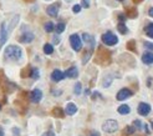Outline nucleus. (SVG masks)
Wrapping results in <instances>:
<instances>
[{
	"label": "nucleus",
	"mask_w": 153,
	"mask_h": 136,
	"mask_svg": "<svg viewBox=\"0 0 153 136\" xmlns=\"http://www.w3.org/2000/svg\"><path fill=\"white\" fill-rule=\"evenodd\" d=\"M6 39H8V31H6V24L3 23L1 26H0V46H3L5 42H6Z\"/></svg>",
	"instance_id": "nucleus-8"
},
{
	"label": "nucleus",
	"mask_w": 153,
	"mask_h": 136,
	"mask_svg": "<svg viewBox=\"0 0 153 136\" xmlns=\"http://www.w3.org/2000/svg\"><path fill=\"white\" fill-rule=\"evenodd\" d=\"M52 115L55 117H64L65 114H64V111H62L61 107H54L52 109Z\"/></svg>",
	"instance_id": "nucleus-16"
},
{
	"label": "nucleus",
	"mask_w": 153,
	"mask_h": 136,
	"mask_svg": "<svg viewBox=\"0 0 153 136\" xmlns=\"http://www.w3.org/2000/svg\"><path fill=\"white\" fill-rule=\"evenodd\" d=\"M45 31H47V33H51L52 30H54V24L51 23V21H47V23L45 24Z\"/></svg>",
	"instance_id": "nucleus-25"
},
{
	"label": "nucleus",
	"mask_w": 153,
	"mask_h": 136,
	"mask_svg": "<svg viewBox=\"0 0 153 136\" xmlns=\"http://www.w3.org/2000/svg\"><path fill=\"white\" fill-rule=\"evenodd\" d=\"M32 79H39L40 74H39V70L38 69H31V75H30Z\"/></svg>",
	"instance_id": "nucleus-29"
},
{
	"label": "nucleus",
	"mask_w": 153,
	"mask_h": 136,
	"mask_svg": "<svg viewBox=\"0 0 153 136\" xmlns=\"http://www.w3.org/2000/svg\"><path fill=\"white\" fill-rule=\"evenodd\" d=\"M55 30H56L57 34H61L62 31L65 30V24L64 23H59L56 26H55Z\"/></svg>",
	"instance_id": "nucleus-24"
},
{
	"label": "nucleus",
	"mask_w": 153,
	"mask_h": 136,
	"mask_svg": "<svg viewBox=\"0 0 153 136\" xmlns=\"http://www.w3.org/2000/svg\"><path fill=\"white\" fill-rule=\"evenodd\" d=\"M81 90H82V86H81V82H77L75 84V88H74V91L76 95H80L81 94Z\"/></svg>",
	"instance_id": "nucleus-27"
},
{
	"label": "nucleus",
	"mask_w": 153,
	"mask_h": 136,
	"mask_svg": "<svg viewBox=\"0 0 153 136\" xmlns=\"http://www.w3.org/2000/svg\"><path fill=\"white\" fill-rule=\"evenodd\" d=\"M0 136H4V131H3V127L0 126Z\"/></svg>",
	"instance_id": "nucleus-42"
},
{
	"label": "nucleus",
	"mask_w": 153,
	"mask_h": 136,
	"mask_svg": "<svg viewBox=\"0 0 153 136\" xmlns=\"http://www.w3.org/2000/svg\"><path fill=\"white\" fill-rule=\"evenodd\" d=\"M25 1H29V3H31V1H34V0H25Z\"/></svg>",
	"instance_id": "nucleus-44"
},
{
	"label": "nucleus",
	"mask_w": 153,
	"mask_h": 136,
	"mask_svg": "<svg viewBox=\"0 0 153 136\" xmlns=\"http://www.w3.org/2000/svg\"><path fill=\"white\" fill-rule=\"evenodd\" d=\"M131 109L128 105H121L120 107H118V112L121 114V115H127V114H129Z\"/></svg>",
	"instance_id": "nucleus-17"
},
{
	"label": "nucleus",
	"mask_w": 153,
	"mask_h": 136,
	"mask_svg": "<svg viewBox=\"0 0 153 136\" xmlns=\"http://www.w3.org/2000/svg\"><path fill=\"white\" fill-rule=\"evenodd\" d=\"M149 112H151V105L146 104V103H141L138 105V114H140V115L147 116Z\"/></svg>",
	"instance_id": "nucleus-6"
},
{
	"label": "nucleus",
	"mask_w": 153,
	"mask_h": 136,
	"mask_svg": "<svg viewBox=\"0 0 153 136\" xmlns=\"http://www.w3.org/2000/svg\"><path fill=\"white\" fill-rule=\"evenodd\" d=\"M44 53L47 54V55L52 54V53H54V48H52V45H51V44H45V45H44Z\"/></svg>",
	"instance_id": "nucleus-22"
},
{
	"label": "nucleus",
	"mask_w": 153,
	"mask_h": 136,
	"mask_svg": "<svg viewBox=\"0 0 153 136\" xmlns=\"http://www.w3.org/2000/svg\"><path fill=\"white\" fill-rule=\"evenodd\" d=\"M151 125H152V129H153V121H152V123H151Z\"/></svg>",
	"instance_id": "nucleus-46"
},
{
	"label": "nucleus",
	"mask_w": 153,
	"mask_h": 136,
	"mask_svg": "<svg viewBox=\"0 0 153 136\" xmlns=\"http://www.w3.org/2000/svg\"><path fill=\"white\" fill-rule=\"evenodd\" d=\"M80 10H81V5H75L74 8H72V11L75 13V14H77V13H80Z\"/></svg>",
	"instance_id": "nucleus-33"
},
{
	"label": "nucleus",
	"mask_w": 153,
	"mask_h": 136,
	"mask_svg": "<svg viewBox=\"0 0 153 136\" xmlns=\"http://www.w3.org/2000/svg\"><path fill=\"white\" fill-rule=\"evenodd\" d=\"M137 15H138V13H137V9H135V8H129V9L127 10V16H128V18L133 19V18H136Z\"/></svg>",
	"instance_id": "nucleus-19"
},
{
	"label": "nucleus",
	"mask_w": 153,
	"mask_h": 136,
	"mask_svg": "<svg viewBox=\"0 0 153 136\" xmlns=\"http://www.w3.org/2000/svg\"><path fill=\"white\" fill-rule=\"evenodd\" d=\"M82 40L85 41L87 45H90V48H91V49H93V46H95V39H93L92 35L85 33V34L82 35Z\"/></svg>",
	"instance_id": "nucleus-12"
},
{
	"label": "nucleus",
	"mask_w": 153,
	"mask_h": 136,
	"mask_svg": "<svg viewBox=\"0 0 153 136\" xmlns=\"http://www.w3.org/2000/svg\"><path fill=\"white\" fill-rule=\"evenodd\" d=\"M133 1H135V3H141L142 0H133Z\"/></svg>",
	"instance_id": "nucleus-43"
},
{
	"label": "nucleus",
	"mask_w": 153,
	"mask_h": 136,
	"mask_svg": "<svg viewBox=\"0 0 153 136\" xmlns=\"http://www.w3.org/2000/svg\"><path fill=\"white\" fill-rule=\"evenodd\" d=\"M135 40H129L128 42H127V49L128 50H131V51H136V46H135Z\"/></svg>",
	"instance_id": "nucleus-26"
},
{
	"label": "nucleus",
	"mask_w": 153,
	"mask_h": 136,
	"mask_svg": "<svg viewBox=\"0 0 153 136\" xmlns=\"http://www.w3.org/2000/svg\"><path fill=\"white\" fill-rule=\"evenodd\" d=\"M118 18H120V21H121V23H123V21H124V19H126V16H124L123 14H121V15L118 16Z\"/></svg>",
	"instance_id": "nucleus-37"
},
{
	"label": "nucleus",
	"mask_w": 153,
	"mask_h": 136,
	"mask_svg": "<svg viewBox=\"0 0 153 136\" xmlns=\"http://www.w3.org/2000/svg\"><path fill=\"white\" fill-rule=\"evenodd\" d=\"M131 96H132V91L128 89H122V90L118 91L117 95H116L118 101H123V100H126L127 97H131Z\"/></svg>",
	"instance_id": "nucleus-5"
},
{
	"label": "nucleus",
	"mask_w": 153,
	"mask_h": 136,
	"mask_svg": "<svg viewBox=\"0 0 153 136\" xmlns=\"http://www.w3.org/2000/svg\"><path fill=\"white\" fill-rule=\"evenodd\" d=\"M144 46L147 49H149V50H153V44L152 42H144Z\"/></svg>",
	"instance_id": "nucleus-34"
},
{
	"label": "nucleus",
	"mask_w": 153,
	"mask_h": 136,
	"mask_svg": "<svg viewBox=\"0 0 153 136\" xmlns=\"http://www.w3.org/2000/svg\"><path fill=\"white\" fill-rule=\"evenodd\" d=\"M152 81H153V79L149 77V79H148V81H147V85H148L149 88H152Z\"/></svg>",
	"instance_id": "nucleus-38"
},
{
	"label": "nucleus",
	"mask_w": 153,
	"mask_h": 136,
	"mask_svg": "<svg viewBox=\"0 0 153 136\" xmlns=\"http://www.w3.org/2000/svg\"><path fill=\"white\" fill-rule=\"evenodd\" d=\"M54 42H55V44H59V42H60V38L59 36H54Z\"/></svg>",
	"instance_id": "nucleus-36"
},
{
	"label": "nucleus",
	"mask_w": 153,
	"mask_h": 136,
	"mask_svg": "<svg viewBox=\"0 0 153 136\" xmlns=\"http://www.w3.org/2000/svg\"><path fill=\"white\" fill-rule=\"evenodd\" d=\"M135 131H136V127H135V126H127V127L123 130V134H124V135H133Z\"/></svg>",
	"instance_id": "nucleus-21"
},
{
	"label": "nucleus",
	"mask_w": 153,
	"mask_h": 136,
	"mask_svg": "<svg viewBox=\"0 0 153 136\" xmlns=\"http://www.w3.org/2000/svg\"><path fill=\"white\" fill-rule=\"evenodd\" d=\"M142 61L144 64H147V65H151V64H153V53H149V51L144 53L142 55Z\"/></svg>",
	"instance_id": "nucleus-14"
},
{
	"label": "nucleus",
	"mask_w": 153,
	"mask_h": 136,
	"mask_svg": "<svg viewBox=\"0 0 153 136\" xmlns=\"http://www.w3.org/2000/svg\"><path fill=\"white\" fill-rule=\"evenodd\" d=\"M148 14H149V16H152V18H153V8H151V9H149Z\"/></svg>",
	"instance_id": "nucleus-40"
},
{
	"label": "nucleus",
	"mask_w": 153,
	"mask_h": 136,
	"mask_svg": "<svg viewBox=\"0 0 153 136\" xmlns=\"http://www.w3.org/2000/svg\"><path fill=\"white\" fill-rule=\"evenodd\" d=\"M41 99H43V92H41V90L35 89V90H32V91H31V94H30V100H31L32 103H39Z\"/></svg>",
	"instance_id": "nucleus-9"
},
{
	"label": "nucleus",
	"mask_w": 153,
	"mask_h": 136,
	"mask_svg": "<svg viewBox=\"0 0 153 136\" xmlns=\"http://www.w3.org/2000/svg\"><path fill=\"white\" fill-rule=\"evenodd\" d=\"M70 44L75 51H80L81 48H82V41L77 34H72L70 36Z\"/></svg>",
	"instance_id": "nucleus-4"
},
{
	"label": "nucleus",
	"mask_w": 153,
	"mask_h": 136,
	"mask_svg": "<svg viewBox=\"0 0 153 136\" xmlns=\"http://www.w3.org/2000/svg\"><path fill=\"white\" fill-rule=\"evenodd\" d=\"M117 1H123V0H117Z\"/></svg>",
	"instance_id": "nucleus-47"
},
{
	"label": "nucleus",
	"mask_w": 153,
	"mask_h": 136,
	"mask_svg": "<svg viewBox=\"0 0 153 136\" xmlns=\"http://www.w3.org/2000/svg\"><path fill=\"white\" fill-rule=\"evenodd\" d=\"M91 54H92V49L86 50V53L83 54V58H82V64H86V62L88 61V59H90V56H91Z\"/></svg>",
	"instance_id": "nucleus-20"
},
{
	"label": "nucleus",
	"mask_w": 153,
	"mask_h": 136,
	"mask_svg": "<svg viewBox=\"0 0 153 136\" xmlns=\"http://www.w3.org/2000/svg\"><path fill=\"white\" fill-rule=\"evenodd\" d=\"M76 111H77V106L74 103H68L66 105V115H74Z\"/></svg>",
	"instance_id": "nucleus-15"
},
{
	"label": "nucleus",
	"mask_w": 153,
	"mask_h": 136,
	"mask_svg": "<svg viewBox=\"0 0 153 136\" xmlns=\"http://www.w3.org/2000/svg\"><path fill=\"white\" fill-rule=\"evenodd\" d=\"M43 136H55V135H54V132H52V131H47V132H45Z\"/></svg>",
	"instance_id": "nucleus-35"
},
{
	"label": "nucleus",
	"mask_w": 153,
	"mask_h": 136,
	"mask_svg": "<svg viewBox=\"0 0 153 136\" xmlns=\"http://www.w3.org/2000/svg\"><path fill=\"white\" fill-rule=\"evenodd\" d=\"M133 124H135V127H137L138 130H141V129H142V125H141L142 123H141L140 120H135V123H133Z\"/></svg>",
	"instance_id": "nucleus-32"
},
{
	"label": "nucleus",
	"mask_w": 153,
	"mask_h": 136,
	"mask_svg": "<svg viewBox=\"0 0 153 136\" xmlns=\"http://www.w3.org/2000/svg\"><path fill=\"white\" fill-rule=\"evenodd\" d=\"M91 136H100V134L97 132V131H92L91 132Z\"/></svg>",
	"instance_id": "nucleus-39"
},
{
	"label": "nucleus",
	"mask_w": 153,
	"mask_h": 136,
	"mask_svg": "<svg viewBox=\"0 0 153 136\" xmlns=\"http://www.w3.org/2000/svg\"><path fill=\"white\" fill-rule=\"evenodd\" d=\"M13 132H14V134H16V135H18V134H19L20 131L18 130V129H13Z\"/></svg>",
	"instance_id": "nucleus-41"
},
{
	"label": "nucleus",
	"mask_w": 153,
	"mask_h": 136,
	"mask_svg": "<svg viewBox=\"0 0 153 136\" xmlns=\"http://www.w3.org/2000/svg\"><path fill=\"white\" fill-rule=\"evenodd\" d=\"M77 75H79V70H77V68H76V66H71L70 69H67L66 73H65V76L70 77V79L77 77Z\"/></svg>",
	"instance_id": "nucleus-13"
},
{
	"label": "nucleus",
	"mask_w": 153,
	"mask_h": 136,
	"mask_svg": "<svg viewBox=\"0 0 153 136\" xmlns=\"http://www.w3.org/2000/svg\"><path fill=\"white\" fill-rule=\"evenodd\" d=\"M102 42L105 45H108V46H112V45H116L117 42H118V38L116 36V35L113 33H111V31H107L102 35Z\"/></svg>",
	"instance_id": "nucleus-2"
},
{
	"label": "nucleus",
	"mask_w": 153,
	"mask_h": 136,
	"mask_svg": "<svg viewBox=\"0 0 153 136\" xmlns=\"http://www.w3.org/2000/svg\"><path fill=\"white\" fill-rule=\"evenodd\" d=\"M4 56L6 60H11V61H16L21 58V49L16 45H10L5 49Z\"/></svg>",
	"instance_id": "nucleus-1"
},
{
	"label": "nucleus",
	"mask_w": 153,
	"mask_h": 136,
	"mask_svg": "<svg viewBox=\"0 0 153 136\" xmlns=\"http://www.w3.org/2000/svg\"><path fill=\"white\" fill-rule=\"evenodd\" d=\"M34 34L31 33V31H27V33H24L19 38V41L20 42H24V44H27V42H31L32 40H34Z\"/></svg>",
	"instance_id": "nucleus-10"
},
{
	"label": "nucleus",
	"mask_w": 153,
	"mask_h": 136,
	"mask_svg": "<svg viewBox=\"0 0 153 136\" xmlns=\"http://www.w3.org/2000/svg\"><path fill=\"white\" fill-rule=\"evenodd\" d=\"M144 31H146V34H147V36H149L151 39H153V23H151V24H148L147 26L144 27Z\"/></svg>",
	"instance_id": "nucleus-18"
},
{
	"label": "nucleus",
	"mask_w": 153,
	"mask_h": 136,
	"mask_svg": "<svg viewBox=\"0 0 153 136\" xmlns=\"http://www.w3.org/2000/svg\"><path fill=\"white\" fill-rule=\"evenodd\" d=\"M31 75V69L30 68H25L23 70V73H21V76L23 77H26V76H30Z\"/></svg>",
	"instance_id": "nucleus-28"
},
{
	"label": "nucleus",
	"mask_w": 153,
	"mask_h": 136,
	"mask_svg": "<svg viewBox=\"0 0 153 136\" xmlns=\"http://www.w3.org/2000/svg\"><path fill=\"white\" fill-rule=\"evenodd\" d=\"M65 1H67V3H70V1H72V0H65Z\"/></svg>",
	"instance_id": "nucleus-45"
},
{
	"label": "nucleus",
	"mask_w": 153,
	"mask_h": 136,
	"mask_svg": "<svg viewBox=\"0 0 153 136\" xmlns=\"http://www.w3.org/2000/svg\"><path fill=\"white\" fill-rule=\"evenodd\" d=\"M117 29H118V31H120L121 34H126L128 30H127V26L126 25H124L123 23H120V24H118L117 25Z\"/></svg>",
	"instance_id": "nucleus-23"
},
{
	"label": "nucleus",
	"mask_w": 153,
	"mask_h": 136,
	"mask_svg": "<svg viewBox=\"0 0 153 136\" xmlns=\"http://www.w3.org/2000/svg\"><path fill=\"white\" fill-rule=\"evenodd\" d=\"M0 110H1V105H0Z\"/></svg>",
	"instance_id": "nucleus-48"
},
{
	"label": "nucleus",
	"mask_w": 153,
	"mask_h": 136,
	"mask_svg": "<svg viewBox=\"0 0 153 136\" xmlns=\"http://www.w3.org/2000/svg\"><path fill=\"white\" fill-rule=\"evenodd\" d=\"M81 6H82V8H88V6H90V0H82V1H81Z\"/></svg>",
	"instance_id": "nucleus-31"
},
{
	"label": "nucleus",
	"mask_w": 153,
	"mask_h": 136,
	"mask_svg": "<svg viewBox=\"0 0 153 136\" xmlns=\"http://www.w3.org/2000/svg\"><path fill=\"white\" fill-rule=\"evenodd\" d=\"M111 81H112V77L111 76H108V79H105V80H103V88H107V86H110V84H111Z\"/></svg>",
	"instance_id": "nucleus-30"
},
{
	"label": "nucleus",
	"mask_w": 153,
	"mask_h": 136,
	"mask_svg": "<svg viewBox=\"0 0 153 136\" xmlns=\"http://www.w3.org/2000/svg\"><path fill=\"white\" fill-rule=\"evenodd\" d=\"M64 77H65V74L62 73L61 70H54V71H52V74H51V80L55 81V82L61 81Z\"/></svg>",
	"instance_id": "nucleus-11"
},
{
	"label": "nucleus",
	"mask_w": 153,
	"mask_h": 136,
	"mask_svg": "<svg viewBox=\"0 0 153 136\" xmlns=\"http://www.w3.org/2000/svg\"><path fill=\"white\" fill-rule=\"evenodd\" d=\"M59 8H60V4L49 5V6H47V9H46L47 15H50V16H52V18L57 16V15H59Z\"/></svg>",
	"instance_id": "nucleus-7"
},
{
	"label": "nucleus",
	"mask_w": 153,
	"mask_h": 136,
	"mask_svg": "<svg viewBox=\"0 0 153 136\" xmlns=\"http://www.w3.org/2000/svg\"><path fill=\"white\" fill-rule=\"evenodd\" d=\"M117 129H118V123H117V121H115V120H107L102 125V130L105 132H108V134L115 132Z\"/></svg>",
	"instance_id": "nucleus-3"
}]
</instances>
